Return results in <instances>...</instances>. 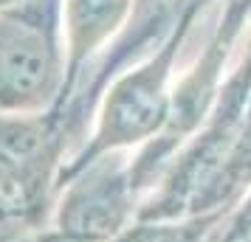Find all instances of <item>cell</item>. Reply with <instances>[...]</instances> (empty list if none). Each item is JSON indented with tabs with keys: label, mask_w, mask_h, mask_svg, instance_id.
Instances as JSON below:
<instances>
[{
	"label": "cell",
	"mask_w": 251,
	"mask_h": 242,
	"mask_svg": "<svg viewBox=\"0 0 251 242\" xmlns=\"http://www.w3.org/2000/svg\"><path fill=\"white\" fill-rule=\"evenodd\" d=\"M68 85L62 0H23L0 12V118L59 110Z\"/></svg>",
	"instance_id": "6da1fadb"
},
{
	"label": "cell",
	"mask_w": 251,
	"mask_h": 242,
	"mask_svg": "<svg viewBox=\"0 0 251 242\" xmlns=\"http://www.w3.org/2000/svg\"><path fill=\"white\" fill-rule=\"evenodd\" d=\"M138 208L133 163L107 152L59 177L48 225L85 242H110L138 220Z\"/></svg>",
	"instance_id": "7a4b0ae2"
},
{
	"label": "cell",
	"mask_w": 251,
	"mask_h": 242,
	"mask_svg": "<svg viewBox=\"0 0 251 242\" xmlns=\"http://www.w3.org/2000/svg\"><path fill=\"white\" fill-rule=\"evenodd\" d=\"M130 3L133 0H62V34L68 57V85L62 104L68 102L88 59L122 28Z\"/></svg>",
	"instance_id": "3957f363"
},
{
	"label": "cell",
	"mask_w": 251,
	"mask_h": 242,
	"mask_svg": "<svg viewBox=\"0 0 251 242\" xmlns=\"http://www.w3.org/2000/svg\"><path fill=\"white\" fill-rule=\"evenodd\" d=\"M220 217H223V208L220 211H206V214H192V217H178V220L138 217L136 222H130L110 242H206Z\"/></svg>",
	"instance_id": "277c9868"
},
{
	"label": "cell",
	"mask_w": 251,
	"mask_h": 242,
	"mask_svg": "<svg viewBox=\"0 0 251 242\" xmlns=\"http://www.w3.org/2000/svg\"><path fill=\"white\" fill-rule=\"evenodd\" d=\"M31 242H85V240L71 237L65 231H57V228H51V225H46V228H40L37 234H31Z\"/></svg>",
	"instance_id": "5b68a950"
},
{
	"label": "cell",
	"mask_w": 251,
	"mask_h": 242,
	"mask_svg": "<svg viewBox=\"0 0 251 242\" xmlns=\"http://www.w3.org/2000/svg\"><path fill=\"white\" fill-rule=\"evenodd\" d=\"M17 3H23V0H0V12H3V9H12Z\"/></svg>",
	"instance_id": "8992f818"
},
{
	"label": "cell",
	"mask_w": 251,
	"mask_h": 242,
	"mask_svg": "<svg viewBox=\"0 0 251 242\" xmlns=\"http://www.w3.org/2000/svg\"><path fill=\"white\" fill-rule=\"evenodd\" d=\"M0 242H14V240H3V237H0Z\"/></svg>",
	"instance_id": "52a82bcc"
},
{
	"label": "cell",
	"mask_w": 251,
	"mask_h": 242,
	"mask_svg": "<svg viewBox=\"0 0 251 242\" xmlns=\"http://www.w3.org/2000/svg\"><path fill=\"white\" fill-rule=\"evenodd\" d=\"M0 237H3V234H0ZM3 240H9V237H3ZM20 240H23V237H20Z\"/></svg>",
	"instance_id": "ba28073f"
}]
</instances>
